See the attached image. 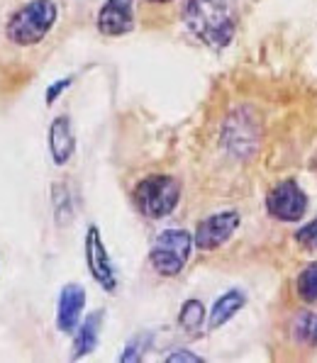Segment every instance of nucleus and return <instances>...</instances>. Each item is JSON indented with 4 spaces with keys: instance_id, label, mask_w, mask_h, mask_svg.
I'll return each mask as SVG.
<instances>
[{
    "instance_id": "1",
    "label": "nucleus",
    "mask_w": 317,
    "mask_h": 363,
    "mask_svg": "<svg viewBox=\"0 0 317 363\" xmlns=\"http://www.w3.org/2000/svg\"><path fill=\"white\" fill-rule=\"evenodd\" d=\"M183 22L203 44L222 49L235 39L237 10L232 0H188Z\"/></svg>"
},
{
    "instance_id": "2",
    "label": "nucleus",
    "mask_w": 317,
    "mask_h": 363,
    "mask_svg": "<svg viewBox=\"0 0 317 363\" xmlns=\"http://www.w3.org/2000/svg\"><path fill=\"white\" fill-rule=\"evenodd\" d=\"M57 22V5L52 0H32L8 20L5 35L18 47H35Z\"/></svg>"
},
{
    "instance_id": "3",
    "label": "nucleus",
    "mask_w": 317,
    "mask_h": 363,
    "mask_svg": "<svg viewBox=\"0 0 317 363\" xmlns=\"http://www.w3.org/2000/svg\"><path fill=\"white\" fill-rule=\"evenodd\" d=\"M179 198H181L179 181L174 176H164V173L147 176L135 188L137 208L149 220H161V217L171 215L176 205H179Z\"/></svg>"
},
{
    "instance_id": "4",
    "label": "nucleus",
    "mask_w": 317,
    "mask_h": 363,
    "mask_svg": "<svg viewBox=\"0 0 317 363\" xmlns=\"http://www.w3.org/2000/svg\"><path fill=\"white\" fill-rule=\"evenodd\" d=\"M196 239L186 230H166L161 232L152 244L149 251V261H152L154 271L159 276L174 278L186 268L188 259H191V249Z\"/></svg>"
},
{
    "instance_id": "5",
    "label": "nucleus",
    "mask_w": 317,
    "mask_h": 363,
    "mask_svg": "<svg viewBox=\"0 0 317 363\" xmlns=\"http://www.w3.org/2000/svg\"><path fill=\"white\" fill-rule=\"evenodd\" d=\"M266 210L278 222H298L308 210V195L296 181H283L266 195Z\"/></svg>"
},
{
    "instance_id": "6",
    "label": "nucleus",
    "mask_w": 317,
    "mask_h": 363,
    "mask_svg": "<svg viewBox=\"0 0 317 363\" xmlns=\"http://www.w3.org/2000/svg\"><path fill=\"white\" fill-rule=\"evenodd\" d=\"M86 264H88V271L96 281L103 286L108 293H115L118 288V276H115V266L110 261V254L105 249L103 239H100V232L98 227H88V234H86Z\"/></svg>"
},
{
    "instance_id": "7",
    "label": "nucleus",
    "mask_w": 317,
    "mask_h": 363,
    "mask_svg": "<svg viewBox=\"0 0 317 363\" xmlns=\"http://www.w3.org/2000/svg\"><path fill=\"white\" fill-rule=\"evenodd\" d=\"M237 227H239V215L235 210L215 212V215H210L208 220H203L198 225L196 234H193V239H196V247L200 251L218 249L232 237V234L237 232Z\"/></svg>"
},
{
    "instance_id": "8",
    "label": "nucleus",
    "mask_w": 317,
    "mask_h": 363,
    "mask_svg": "<svg viewBox=\"0 0 317 363\" xmlns=\"http://www.w3.org/2000/svg\"><path fill=\"white\" fill-rule=\"evenodd\" d=\"M135 27L132 0H105L98 13V30L105 37H120Z\"/></svg>"
},
{
    "instance_id": "9",
    "label": "nucleus",
    "mask_w": 317,
    "mask_h": 363,
    "mask_svg": "<svg viewBox=\"0 0 317 363\" xmlns=\"http://www.w3.org/2000/svg\"><path fill=\"white\" fill-rule=\"evenodd\" d=\"M83 307H86V290H83L79 283L64 286V290H61V295H59V307H57V325L61 332H74L81 320Z\"/></svg>"
},
{
    "instance_id": "10",
    "label": "nucleus",
    "mask_w": 317,
    "mask_h": 363,
    "mask_svg": "<svg viewBox=\"0 0 317 363\" xmlns=\"http://www.w3.org/2000/svg\"><path fill=\"white\" fill-rule=\"evenodd\" d=\"M76 149V137H74V127L71 120L66 115L54 117V122L49 125V154H52L54 164L64 166L71 161Z\"/></svg>"
},
{
    "instance_id": "11",
    "label": "nucleus",
    "mask_w": 317,
    "mask_h": 363,
    "mask_svg": "<svg viewBox=\"0 0 317 363\" xmlns=\"http://www.w3.org/2000/svg\"><path fill=\"white\" fill-rule=\"evenodd\" d=\"M257 132L249 130V120L242 115H235L225 130V147L237 156H249L257 144Z\"/></svg>"
},
{
    "instance_id": "12",
    "label": "nucleus",
    "mask_w": 317,
    "mask_h": 363,
    "mask_svg": "<svg viewBox=\"0 0 317 363\" xmlns=\"http://www.w3.org/2000/svg\"><path fill=\"white\" fill-rule=\"evenodd\" d=\"M244 305H247V295H244L242 290H230V293H225L222 298H218V303L213 305V310H210L208 327L220 329L222 325H227Z\"/></svg>"
},
{
    "instance_id": "13",
    "label": "nucleus",
    "mask_w": 317,
    "mask_h": 363,
    "mask_svg": "<svg viewBox=\"0 0 317 363\" xmlns=\"http://www.w3.org/2000/svg\"><path fill=\"white\" fill-rule=\"evenodd\" d=\"M100 322H103V312H93L86 322L79 327L74 339V356L71 359H83V356L93 354L100 339Z\"/></svg>"
},
{
    "instance_id": "14",
    "label": "nucleus",
    "mask_w": 317,
    "mask_h": 363,
    "mask_svg": "<svg viewBox=\"0 0 317 363\" xmlns=\"http://www.w3.org/2000/svg\"><path fill=\"white\" fill-rule=\"evenodd\" d=\"M52 205H54V220L59 227H66L74 220V200L64 183H54L52 186Z\"/></svg>"
},
{
    "instance_id": "15",
    "label": "nucleus",
    "mask_w": 317,
    "mask_h": 363,
    "mask_svg": "<svg viewBox=\"0 0 317 363\" xmlns=\"http://www.w3.org/2000/svg\"><path fill=\"white\" fill-rule=\"evenodd\" d=\"M179 322L183 329H188V332H198L205 322V305L200 303V300H186L181 307Z\"/></svg>"
},
{
    "instance_id": "16",
    "label": "nucleus",
    "mask_w": 317,
    "mask_h": 363,
    "mask_svg": "<svg viewBox=\"0 0 317 363\" xmlns=\"http://www.w3.org/2000/svg\"><path fill=\"white\" fill-rule=\"evenodd\" d=\"M293 334L300 344L317 346V315L315 312H303L298 315L296 325H293Z\"/></svg>"
},
{
    "instance_id": "17",
    "label": "nucleus",
    "mask_w": 317,
    "mask_h": 363,
    "mask_svg": "<svg viewBox=\"0 0 317 363\" xmlns=\"http://www.w3.org/2000/svg\"><path fill=\"white\" fill-rule=\"evenodd\" d=\"M296 288H298V295L305 300V303H315L317 300V261L315 264H308L303 271H300Z\"/></svg>"
},
{
    "instance_id": "18",
    "label": "nucleus",
    "mask_w": 317,
    "mask_h": 363,
    "mask_svg": "<svg viewBox=\"0 0 317 363\" xmlns=\"http://www.w3.org/2000/svg\"><path fill=\"white\" fill-rule=\"evenodd\" d=\"M296 242L305 249H317V220L308 222L305 227H300L296 232Z\"/></svg>"
},
{
    "instance_id": "19",
    "label": "nucleus",
    "mask_w": 317,
    "mask_h": 363,
    "mask_svg": "<svg viewBox=\"0 0 317 363\" xmlns=\"http://www.w3.org/2000/svg\"><path fill=\"white\" fill-rule=\"evenodd\" d=\"M142 349H144V339H135L130 346L125 349V354L120 356L122 363H130V361H139L142 359Z\"/></svg>"
},
{
    "instance_id": "20",
    "label": "nucleus",
    "mask_w": 317,
    "mask_h": 363,
    "mask_svg": "<svg viewBox=\"0 0 317 363\" xmlns=\"http://www.w3.org/2000/svg\"><path fill=\"white\" fill-rule=\"evenodd\" d=\"M69 86H71V78H61V81H57L54 86H49L47 88V98H44V100H47V105H52L54 100H57Z\"/></svg>"
},
{
    "instance_id": "21",
    "label": "nucleus",
    "mask_w": 317,
    "mask_h": 363,
    "mask_svg": "<svg viewBox=\"0 0 317 363\" xmlns=\"http://www.w3.org/2000/svg\"><path fill=\"white\" fill-rule=\"evenodd\" d=\"M166 361H169V363H203V359H200V356L188 354V351H176V354H171Z\"/></svg>"
},
{
    "instance_id": "22",
    "label": "nucleus",
    "mask_w": 317,
    "mask_h": 363,
    "mask_svg": "<svg viewBox=\"0 0 317 363\" xmlns=\"http://www.w3.org/2000/svg\"><path fill=\"white\" fill-rule=\"evenodd\" d=\"M149 3H169V0H149Z\"/></svg>"
}]
</instances>
